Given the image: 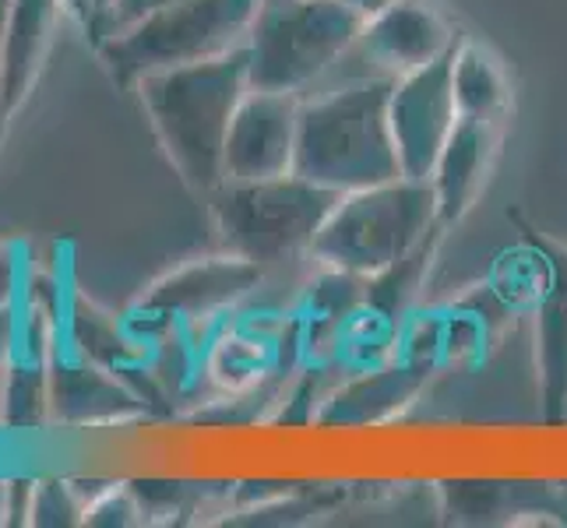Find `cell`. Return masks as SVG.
Returning <instances> with one entry per match:
<instances>
[{"label": "cell", "mask_w": 567, "mask_h": 528, "mask_svg": "<svg viewBox=\"0 0 567 528\" xmlns=\"http://www.w3.org/2000/svg\"><path fill=\"white\" fill-rule=\"evenodd\" d=\"M8 8H11V0H0V35H4V25H8ZM0 155H4V148H0Z\"/></svg>", "instance_id": "obj_27"}, {"label": "cell", "mask_w": 567, "mask_h": 528, "mask_svg": "<svg viewBox=\"0 0 567 528\" xmlns=\"http://www.w3.org/2000/svg\"><path fill=\"white\" fill-rule=\"evenodd\" d=\"M85 525L92 528L148 525L134 483H95V490L85 497Z\"/></svg>", "instance_id": "obj_19"}, {"label": "cell", "mask_w": 567, "mask_h": 528, "mask_svg": "<svg viewBox=\"0 0 567 528\" xmlns=\"http://www.w3.org/2000/svg\"><path fill=\"white\" fill-rule=\"evenodd\" d=\"M452 53L391 82L388 121L391 138H395L399 169L409 180H430L447 134L458 121L452 89Z\"/></svg>", "instance_id": "obj_9"}, {"label": "cell", "mask_w": 567, "mask_h": 528, "mask_svg": "<svg viewBox=\"0 0 567 528\" xmlns=\"http://www.w3.org/2000/svg\"><path fill=\"white\" fill-rule=\"evenodd\" d=\"M504 124L480 121V116H458L452 134L441 148V159L430 173V187L437 198V219L444 229L458 226L486 187L501 152Z\"/></svg>", "instance_id": "obj_15"}, {"label": "cell", "mask_w": 567, "mask_h": 528, "mask_svg": "<svg viewBox=\"0 0 567 528\" xmlns=\"http://www.w3.org/2000/svg\"><path fill=\"white\" fill-rule=\"evenodd\" d=\"M64 18V0H11L0 35V148L43 82Z\"/></svg>", "instance_id": "obj_11"}, {"label": "cell", "mask_w": 567, "mask_h": 528, "mask_svg": "<svg viewBox=\"0 0 567 528\" xmlns=\"http://www.w3.org/2000/svg\"><path fill=\"white\" fill-rule=\"evenodd\" d=\"M163 4H169V0H113V8H110L106 22H103V35H100V43H103L106 35H113V32L127 29L131 22H138V18H145L148 11L163 8ZM100 43H95V46H100Z\"/></svg>", "instance_id": "obj_21"}, {"label": "cell", "mask_w": 567, "mask_h": 528, "mask_svg": "<svg viewBox=\"0 0 567 528\" xmlns=\"http://www.w3.org/2000/svg\"><path fill=\"white\" fill-rule=\"evenodd\" d=\"M529 268V307L536 324V381L546 426L567 423V244L533 226L518 208L507 211Z\"/></svg>", "instance_id": "obj_8"}, {"label": "cell", "mask_w": 567, "mask_h": 528, "mask_svg": "<svg viewBox=\"0 0 567 528\" xmlns=\"http://www.w3.org/2000/svg\"><path fill=\"white\" fill-rule=\"evenodd\" d=\"M342 194L303 180L297 173L271 180H226L205 208L219 232V247L261 268L310 258L318 232Z\"/></svg>", "instance_id": "obj_4"}, {"label": "cell", "mask_w": 567, "mask_h": 528, "mask_svg": "<svg viewBox=\"0 0 567 528\" xmlns=\"http://www.w3.org/2000/svg\"><path fill=\"white\" fill-rule=\"evenodd\" d=\"M452 89H455V106L458 116H480V121L504 124L512 113V77L507 68L501 64V56L465 39L452 53Z\"/></svg>", "instance_id": "obj_17"}, {"label": "cell", "mask_w": 567, "mask_h": 528, "mask_svg": "<svg viewBox=\"0 0 567 528\" xmlns=\"http://www.w3.org/2000/svg\"><path fill=\"white\" fill-rule=\"evenodd\" d=\"M395 77H360L315 100H300L292 173L336 194L402 176L388 100Z\"/></svg>", "instance_id": "obj_2"}, {"label": "cell", "mask_w": 567, "mask_h": 528, "mask_svg": "<svg viewBox=\"0 0 567 528\" xmlns=\"http://www.w3.org/2000/svg\"><path fill=\"white\" fill-rule=\"evenodd\" d=\"M437 226V198L430 180L395 176V180L342 194L310 247V261L370 279Z\"/></svg>", "instance_id": "obj_6"}, {"label": "cell", "mask_w": 567, "mask_h": 528, "mask_svg": "<svg viewBox=\"0 0 567 528\" xmlns=\"http://www.w3.org/2000/svg\"><path fill=\"white\" fill-rule=\"evenodd\" d=\"M8 525V479L0 476V528Z\"/></svg>", "instance_id": "obj_25"}, {"label": "cell", "mask_w": 567, "mask_h": 528, "mask_svg": "<svg viewBox=\"0 0 567 528\" xmlns=\"http://www.w3.org/2000/svg\"><path fill=\"white\" fill-rule=\"evenodd\" d=\"M32 483L35 476H8V528H18V525L29 528Z\"/></svg>", "instance_id": "obj_22"}, {"label": "cell", "mask_w": 567, "mask_h": 528, "mask_svg": "<svg viewBox=\"0 0 567 528\" xmlns=\"http://www.w3.org/2000/svg\"><path fill=\"white\" fill-rule=\"evenodd\" d=\"M85 525V497L74 479L35 476L29 528H74Z\"/></svg>", "instance_id": "obj_18"}, {"label": "cell", "mask_w": 567, "mask_h": 528, "mask_svg": "<svg viewBox=\"0 0 567 528\" xmlns=\"http://www.w3.org/2000/svg\"><path fill=\"white\" fill-rule=\"evenodd\" d=\"M64 11H68V22H78V11H82V0H64Z\"/></svg>", "instance_id": "obj_26"}, {"label": "cell", "mask_w": 567, "mask_h": 528, "mask_svg": "<svg viewBox=\"0 0 567 528\" xmlns=\"http://www.w3.org/2000/svg\"><path fill=\"white\" fill-rule=\"evenodd\" d=\"M300 95L247 89L226 138V180H271L292 173Z\"/></svg>", "instance_id": "obj_12"}, {"label": "cell", "mask_w": 567, "mask_h": 528, "mask_svg": "<svg viewBox=\"0 0 567 528\" xmlns=\"http://www.w3.org/2000/svg\"><path fill=\"white\" fill-rule=\"evenodd\" d=\"M113 8V0H82V11H78V32L85 35V43L95 46L100 43V35H103V22H106V14Z\"/></svg>", "instance_id": "obj_23"}, {"label": "cell", "mask_w": 567, "mask_h": 528, "mask_svg": "<svg viewBox=\"0 0 567 528\" xmlns=\"http://www.w3.org/2000/svg\"><path fill=\"white\" fill-rule=\"evenodd\" d=\"M258 8L261 0H169L106 35L92 53L110 82L131 92L155 71L202 64L240 50Z\"/></svg>", "instance_id": "obj_3"}, {"label": "cell", "mask_w": 567, "mask_h": 528, "mask_svg": "<svg viewBox=\"0 0 567 528\" xmlns=\"http://www.w3.org/2000/svg\"><path fill=\"white\" fill-rule=\"evenodd\" d=\"M342 4H349L357 14H363V18H370L374 11H381L384 4H391V0H342Z\"/></svg>", "instance_id": "obj_24"}, {"label": "cell", "mask_w": 567, "mask_h": 528, "mask_svg": "<svg viewBox=\"0 0 567 528\" xmlns=\"http://www.w3.org/2000/svg\"><path fill=\"white\" fill-rule=\"evenodd\" d=\"M462 43V32L447 22L434 0H391L363 18L357 46L381 77H402L441 61Z\"/></svg>", "instance_id": "obj_10"}, {"label": "cell", "mask_w": 567, "mask_h": 528, "mask_svg": "<svg viewBox=\"0 0 567 528\" xmlns=\"http://www.w3.org/2000/svg\"><path fill=\"white\" fill-rule=\"evenodd\" d=\"M363 14L342 0H261L247 32V82L300 95L357 46Z\"/></svg>", "instance_id": "obj_5"}, {"label": "cell", "mask_w": 567, "mask_h": 528, "mask_svg": "<svg viewBox=\"0 0 567 528\" xmlns=\"http://www.w3.org/2000/svg\"><path fill=\"white\" fill-rule=\"evenodd\" d=\"M265 276L268 268L258 261H247L240 253L219 247L215 253L190 258L148 282L124 310V324L148 352L173 328H187L190 335L205 342L215 324L237 314L250 297H258Z\"/></svg>", "instance_id": "obj_7"}, {"label": "cell", "mask_w": 567, "mask_h": 528, "mask_svg": "<svg viewBox=\"0 0 567 528\" xmlns=\"http://www.w3.org/2000/svg\"><path fill=\"white\" fill-rule=\"evenodd\" d=\"M32 265V247L18 237L0 240V310H14L25 292Z\"/></svg>", "instance_id": "obj_20"}, {"label": "cell", "mask_w": 567, "mask_h": 528, "mask_svg": "<svg viewBox=\"0 0 567 528\" xmlns=\"http://www.w3.org/2000/svg\"><path fill=\"white\" fill-rule=\"evenodd\" d=\"M434 363L402 352L374 366L353 370V377L339 381L331 387V395L321 405L318 426H346V429H363V426H381L391 416H399L405 405H413L416 395L426 387Z\"/></svg>", "instance_id": "obj_14"}, {"label": "cell", "mask_w": 567, "mask_h": 528, "mask_svg": "<svg viewBox=\"0 0 567 528\" xmlns=\"http://www.w3.org/2000/svg\"><path fill=\"white\" fill-rule=\"evenodd\" d=\"M50 416L53 426H124L148 420V402L113 370L78 360L56 342L50 356Z\"/></svg>", "instance_id": "obj_13"}, {"label": "cell", "mask_w": 567, "mask_h": 528, "mask_svg": "<svg viewBox=\"0 0 567 528\" xmlns=\"http://www.w3.org/2000/svg\"><path fill=\"white\" fill-rule=\"evenodd\" d=\"M444 226L430 229L426 237L402 253L399 261H391L384 271L367 279V297H363V314L381 321L384 328L399 331L402 335V324L405 318L413 314V307L420 300V289L426 286V276H430V265L437 258V247H441V237H444Z\"/></svg>", "instance_id": "obj_16"}, {"label": "cell", "mask_w": 567, "mask_h": 528, "mask_svg": "<svg viewBox=\"0 0 567 528\" xmlns=\"http://www.w3.org/2000/svg\"><path fill=\"white\" fill-rule=\"evenodd\" d=\"M247 89L244 46L215 61L155 71L131 89L166 163L194 198L205 201L226 184V138Z\"/></svg>", "instance_id": "obj_1"}]
</instances>
